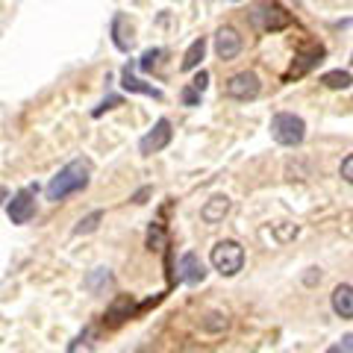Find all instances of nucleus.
<instances>
[{"instance_id": "obj_5", "label": "nucleus", "mask_w": 353, "mask_h": 353, "mask_svg": "<svg viewBox=\"0 0 353 353\" xmlns=\"http://www.w3.org/2000/svg\"><path fill=\"white\" fill-rule=\"evenodd\" d=\"M259 92H262V83L253 71H239V74L230 77L227 85H224V94L233 97V101H253Z\"/></svg>"}, {"instance_id": "obj_4", "label": "nucleus", "mask_w": 353, "mask_h": 353, "mask_svg": "<svg viewBox=\"0 0 353 353\" xmlns=\"http://www.w3.org/2000/svg\"><path fill=\"white\" fill-rule=\"evenodd\" d=\"M271 136L277 145L297 148L306 136V124H303V118H297L292 112H277L271 118Z\"/></svg>"}, {"instance_id": "obj_11", "label": "nucleus", "mask_w": 353, "mask_h": 353, "mask_svg": "<svg viewBox=\"0 0 353 353\" xmlns=\"http://www.w3.org/2000/svg\"><path fill=\"white\" fill-rule=\"evenodd\" d=\"M121 85H124L130 94H148V97H153V101H162V92H159V88H153L150 83L139 80V77H132L130 65H127L124 71H121Z\"/></svg>"}, {"instance_id": "obj_22", "label": "nucleus", "mask_w": 353, "mask_h": 353, "mask_svg": "<svg viewBox=\"0 0 353 353\" xmlns=\"http://www.w3.org/2000/svg\"><path fill=\"white\" fill-rule=\"evenodd\" d=\"M201 94L203 92H197L194 85H185L180 92V101H183V106H201Z\"/></svg>"}, {"instance_id": "obj_19", "label": "nucleus", "mask_w": 353, "mask_h": 353, "mask_svg": "<svg viewBox=\"0 0 353 353\" xmlns=\"http://www.w3.org/2000/svg\"><path fill=\"white\" fill-rule=\"evenodd\" d=\"M321 83H324L327 88H350L353 77H350L347 71H327V74L321 77Z\"/></svg>"}, {"instance_id": "obj_27", "label": "nucleus", "mask_w": 353, "mask_h": 353, "mask_svg": "<svg viewBox=\"0 0 353 353\" xmlns=\"http://www.w3.org/2000/svg\"><path fill=\"white\" fill-rule=\"evenodd\" d=\"M88 339H92V330H88V327H85V330H83V333H80V336H77V339L71 341V345H68V350H71V353H74V350H80V345H83V341H88Z\"/></svg>"}, {"instance_id": "obj_21", "label": "nucleus", "mask_w": 353, "mask_h": 353, "mask_svg": "<svg viewBox=\"0 0 353 353\" xmlns=\"http://www.w3.org/2000/svg\"><path fill=\"white\" fill-rule=\"evenodd\" d=\"M159 57H162V50H159V48H150V50H145V53H141V62H139V68H141V71H150L153 65L159 62Z\"/></svg>"}, {"instance_id": "obj_15", "label": "nucleus", "mask_w": 353, "mask_h": 353, "mask_svg": "<svg viewBox=\"0 0 353 353\" xmlns=\"http://www.w3.org/2000/svg\"><path fill=\"white\" fill-rule=\"evenodd\" d=\"M109 283H112V271H109V268H94V271L83 280V285H85V289L92 292V294H101Z\"/></svg>"}, {"instance_id": "obj_12", "label": "nucleus", "mask_w": 353, "mask_h": 353, "mask_svg": "<svg viewBox=\"0 0 353 353\" xmlns=\"http://www.w3.org/2000/svg\"><path fill=\"white\" fill-rule=\"evenodd\" d=\"M333 312L339 318H353V285L341 283L333 289Z\"/></svg>"}, {"instance_id": "obj_30", "label": "nucleus", "mask_w": 353, "mask_h": 353, "mask_svg": "<svg viewBox=\"0 0 353 353\" xmlns=\"http://www.w3.org/2000/svg\"><path fill=\"white\" fill-rule=\"evenodd\" d=\"M3 197H6V189H0V201H3Z\"/></svg>"}, {"instance_id": "obj_10", "label": "nucleus", "mask_w": 353, "mask_h": 353, "mask_svg": "<svg viewBox=\"0 0 353 353\" xmlns=\"http://www.w3.org/2000/svg\"><path fill=\"white\" fill-rule=\"evenodd\" d=\"M230 209H233L230 197H227V194H215V197H209V201L203 203L201 218L206 221V224H218V221H224V218L230 215Z\"/></svg>"}, {"instance_id": "obj_13", "label": "nucleus", "mask_w": 353, "mask_h": 353, "mask_svg": "<svg viewBox=\"0 0 353 353\" xmlns=\"http://www.w3.org/2000/svg\"><path fill=\"white\" fill-rule=\"evenodd\" d=\"M132 315V297L130 294H121L112 301V306L106 309V318H109V324L118 327L121 321H127V318Z\"/></svg>"}, {"instance_id": "obj_25", "label": "nucleus", "mask_w": 353, "mask_h": 353, "mask_svg": "<svg viewBox=\"0 0 353 353\" xmlns=\"http://www.w3.org/2000/svg\"><path fill=\"white\" fill-rule=\"evenodd\" d=\"M341 176H345V180L353 185V153H350V157L341 159Z\"/></svg>"}, {"instance_id": "obj_1", "label": "nucleus", "mask_w": 353, "mask_h": 353, "mask_svg": "<svg viewBox=\"0 0 353 353\" xmlns=\"http://www.w3.org/2000/svg\"><path fill=\"white\" fill-rule=\"evenodd\" d=\"M88 176H92V165L85 159H74L65 168H59V174L48 183V201L62 203L65 197H71L74 192H83L88 185Z\"/></svg>"}, {"instance_id": "obj_3", "label": "nucleus", "mask_w": 353, "mask_h": 353, "mask_svg": "<svg viewBox=\"0 0 353 353\" xmlns=\"http://www.w3.org/2000/svg\"><path fill=\"white\" fill-rule=\"evenodd\" d=\"M209 262H212V268L221 274V277H236L241 271V265H245V250H241L239 241L227 239V241H218L209 253Z\"/></svg>"}, {"instance_id": "obj_20", "label": "nucleus", "mask_w": 353, "mask_h": 353, "mask_svg": "<svg viewBox=\"0 0 353 353\" xmlns=\"http://www.w3.org/2000/svg\"><path fill=\"white\" fill-rule=\"evenodd\" d=\"M227 324H230V321H227V315H221V312H209L203 321H201V327L206 330V333H224Z\"/></svg>"}, {"instance_id": "obj_23", "label": "nucleus", "mask_w": 353, "mask_h": 353, "mask_svg": "<svg viewBox=\"0 0 353 353\" xmlns=\"http://www.w3.org/2000/svg\"><path fill=\"white\" fill-rule=\"evenodd\" d=\"M162 241H165L162 227H159V224H153V227H150V233H148V248H150V250H159Z\"/></svg>"}, {"instance_id": "obj_26", "label": "nucleus", "mask_w": 353, "mask_h": 353, "mask_svg": "<svg viewBox=\"0 0 353 353\" xmlns=\"http://www.w3.org/2000/svg\"><path fill=\"white\" fill-rule=\"evenodd\" d=\"M333 353H353V333H350V336H345V339H341L339 345L333 347Z\"/></svg>"}, {"instance_id": "obj_2", "label": "nucleus", "mask_w": 353, "mask_h": 353, "mask_svg": "<svg viewBox=\"0 0 353 353\" xmlns=\"http://www.w3.org/2000/svg\"><path fill=\"white\" fill-rule=\"evenodd\" d=\"M250 27L256 32H277V30H285L292 24V15L285 12L280 3H274V0H259L256 6L250 9Z\"/></svg>"}, {"instance_id": "obj_16", "label": "nucleus", "mask_w": 353, "mask_h": 353, "mask_svg": "<svg viewBox=\"0 0 353 353\" xmlns=\"http://www.w3.org/2000/svg\"><path fill=\"white\" fill-rule=\"evenodd\" d=\"M203 53H206V39L201 36V39H194V41L189 44V50H185V57H183V65H180V68H183V71L197 68V65H201V59H203Z\"/></svg>"}, {"instance_id": "obj_9", "label": "nucleus", "mask_w": 353, "mask_h": 353, "mask_svg": "<svg viewBox=\"0 0 353 353\" xmlns=\"http://www.w3.org/2000/svg\"><path fill=\"white\" fill-rule=\"evenodd\" d=\"M176 271H180V280H183V283H189V285L201 283V280L206 277V268H203L201 256H197V253H192V250L180 256V265H176Z\"/></svg>"}, {"instance_id": "obj_24", "label": "nucleus", "mask_w": 353, "mask_h": 353, "mask_svg": "<svg viewBox=\"0 0 353 353\" xmlns=\"http://www.w3.org/2000/svg\"><path fill=\"white\" fill-rule=\"evenodd\" d=\"M118 103H121V97H118V94H109V97H106V101H103L101 106H97V109H94V112H92V115H94V118H101V115L106 112V109H115Z\"/></svg>"}, {"instance_id": "obj_14", "label": "nucleus", "mask_w": 353, "mask_h": 353, "mask_svg": "<svg viewBox=\"0 0 353 353\" xmlns=\"http://www.w3.org/2000/svg\"><path fill=\"white\" fill-rule=\"evenodd\" d=\"M124 24H127V18L118 12V15L112 18V41H115V48H118V50H124V53H127V50L132 48V32H127Z\"/></svg>"}, {"instance_id": "obj_29", "label": "nucleus", "mask_w": 353, "mask_h": 353, "mask_svg": "<svg viewBox=\"0 0 353 353\" xmlns=\"http://www.w3.org/2000/svg\"><path fill=\"white\" fill-rule=\"evenodd\" d=\"M150 194H153V189H150V185H145V189H139L136 194H132V203H148Z\"/></svg>"}, {"instance_id": "obj_8", "label": "nucleus", "mask_w": 353, "mask_h": 353, "mask_svg": "<svg viewBox=\"0 0 353 353\" xmlns=\"http://www.w3.org/2000/svg\"><path fill=\"white\" fill-rule=\"evenodd\" d=\"M215 53H218V59H236L239 53H241V36H239V30L233 27H221L215 32Z\"/></svg>"}, {"instance_id": "obj_6", "label": "nucleus", "mask_w": 353, "mask_h": 353, "mask_svg": "<svg viewBox=\"0 0 353 353\" xmlns=\"http://www.w3.org/2000/svg\"><path fill=\"white\" fill-rule=\"evenodd\" d=\"M168 141H171V121L168 118H159L157 124H153V130L141 136L139 153H141V157H153V153H159V150L168 148Z\"/></svg>"}, {"instance_id": "obj_28", "label": "nucleus", "mask_w": 353, "mask_h": 353, "mask_svg": "<svg viewBox=\"0 0 353 353\" xmlns=\"http://www.w3.org/2000/svg\"><path fill=\"white\" fill-rule=\"evenodd\" d=\"M192 85L197 88V92H206V85H209V74H206V71H201V74H197L194 80H192Z\"/></svg>"}, {"instance_id": "obj_18", "label": "nucleus", "mask_w": 353, "mask_h": 353, "mask_svg": "<svg viewBox=\"0 0 353 353\" xmlns=\"http://www.w3.org/2000/svg\"><path fill=\"white\" fill-rule=\"evenodd\" d=\"M321 57H324V50H321V48H312L309 53H303V57H301V65H292L289 77H301L306 68H312L315 62H321Z\"/></svg>"}, {"instance_id": "obj_17", "label": "nucleus", "mask_w": 353, "mask_h": 353, "mask_svg": "<svg viewBox=\"0 0 353 353\" xmlns=\"http://www.w3.org/2000/svg\"><path fill=\"white\" fill-rule=\"evenodd\" d=\"M101 221H103V209H94V212H88L85 218L77 221L74 236H88V233H94V230L101 227Z\"/></svg>"}, {"instance_id": "obj_7", "label": "nucleus", "mask_w": 353, "mask_h": 353, "mask_svg": "<svg viewBox=\"0 0 353 353\" xmlns=\"http://www.w3.org/2000/svg\"><path fill=\"white\" fill-rule=\"evenodd\" d=\"M32 192L36 189H21L12 201H9L6 215H9L12 224H27V221L36 215V197H32Z\"/></svg>"}]
</instances>
